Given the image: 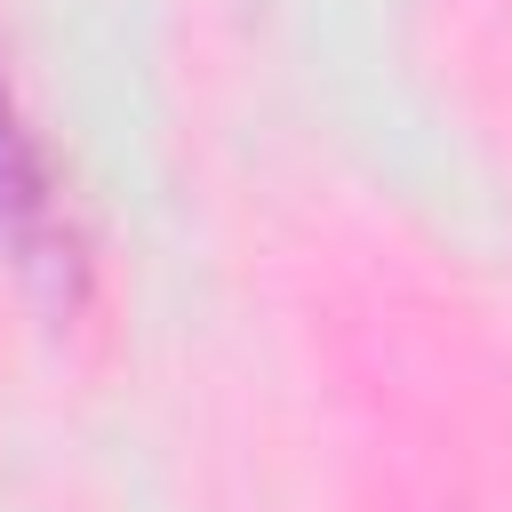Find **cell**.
<instances>
[{"label": "cell", "mask_w": 512, "mask_h": 512, "mask_svg": "<svg viewBox=\"0 0 512 512\" xmlns=\"http://www.w3.org/2000/svg\"><path fill=\"white\" fill-rule=\"evenodd\" d=\"M0 240L16 248V272L48 304L88 296V240H80L72 192H64L40 128L24 120V96H16L8 72H0Z\"/></svg>", "instance_id": "cell-1"}]
</instances>
